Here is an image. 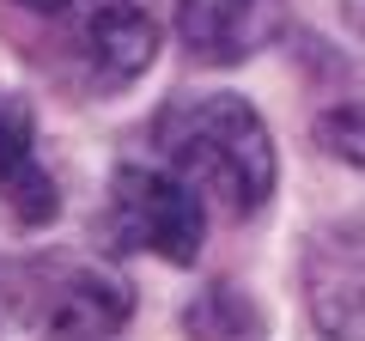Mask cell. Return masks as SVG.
I'll return each instance as SVG.
<instances>
[{"mask_svg":"<svg viewBox=\"0 0 365 341\" xmlns=\"http://www.w3.org/2000/svg\"><path fill=\"white\" fill-rule=\"evenodd\" d=\"M158 158L170 170H182L201 195L232 220L268 208L274 195V141L268 122L256 116V104H244L237 92H177L153 122Z\"/></svg>","mask_w":365,"mask_h":341,"instance_id":"6da1fadb","label":"cell"},{"mask_svg":"<svg viewBox=\"0 0 365 341\" xmlns=\"http://www.w3.org/2000/svg\"><path fill=\"white\" fill-rule=\"evenodd\" d=\"M13 305L43 341H110L134 317V287L98 256L43 250L13 268Z\"/></svg>","mask_w":365,"mask_h":341,"instance_id":"7a4b0ae2","label":"cell"},{"mask_svg":"<svg viewBox=\"0 0 365 341\" xmlns=\"http://www.w3.org/2000/svg\"><path fill=\"white\" fill-rule=\"evenodd\" d=\"M201 189L182 170L158 165H116L110 177V232L128 250H146L170 268H189L207 238V208Z\"/></svg>","mask_w":365,"mask_h":341,"instance_id":"3957f363","label":"cell"},{"mask_svg":"<svg viewBox=\"0 0 365 341\" xmlns=\"http://www.w3.org/2000/svg\"><path fill=\"white\" fill-rule=\"evenodd\" d=\"M304 305L323 341H365V225H323L304 244Z\"/></svg>","mask_w":365,"mask_h":341,"instance_id":"277c9868","label":"cell"},{"mask_svg":"<svg viewBox=\"0 0 365 341\" xmlns=\"http://www.w3.org/2000/svg\"><path fill=\"white\" fill-rule=\"evenodd\" d=\"M158 55V25L134 6V0H104L91 6L73 31V61H79V79H86L98 98L110 92H128L134 79L153 67Z\"/></svg>","mask_w":365,"mask_h":341,"instance_id":"5b68a950","label":"cell"},{"mask_svg":"<svg viewBox=\"0 0 365 341\" xmlns=\"http://www.w3.org/2000/svg\"><path fill=\"white\" fill-rule=\"evenodd\" d=\"M287 31V0H177V37L189 61L232 67Z\"/></svg>","mask_w":365,"mask_h":341,"instance_id":"8992f818","label":"cell"},{"mask_svg":"<svg viewBox=\"0 0 365 341\" xmlns=\"http://www.w3.org/2000/svg\"><path fill=\"white\" fill-rule=\"evenodd\" d=\"M0 201L13 208L19 225H49L61 213L55 177L37 158V116L25 92H0Z\"/></svg>","mask_w":365,"mask_h":341,"instance_id":"52a82bcc","label":"cell"},{"mask_svg":"<svg viewBox=\"0 0 365 341\" xmlns=\"http://www.w3.org/2000/svg\"><path fill=\"white\" fill-rule=\"evenodd\" d=\"M182 329H189V341H262V311L232 280H213L182 305Z\"/></svg>","mask_w":365,"mask_h":341,"instance_id":"ba28073f","label":"cell"},{"mask_svg":"<svg viewBox=\"0 0 365 341\" xmlns=\"http://www.w3.org/2000/svg\"><path fill=\"white\" fill-rule=\"evenodd\" d=\"M317 141H323L329 158L365 165V110H329V116L317 122Z\"/></svg>","mask_w":365,"mask_h":341,"instance_id":"9c48e42d","label":"cell"},{"mask_svg":"<svg viewBox=\"0 0 365 341\" xmlns=\"http://www.w3.org/2000/svg\"><path fill=\"white\" fill-rule=\"evenodd\" d=\"M13 6H25V13H67L73 0H13Z\"/></svg>","mask_w":365,"mask_h":341,"instance_id":"30bf717a","label":"cell"},{"mask_svg":"<svg viewBox=\"0 0 365 341\" xmlns=\"http://www.w3.org/2000/svg\"><path fill=\"white\" fill-rule=\"evenodd\" d=\"M6 299H13V292H6V287H0V305H6Z\"/></svg>","mask_w":365,"mask_h":341,"instance_id":"8fae6325","label":"cell"}]
</instances>
